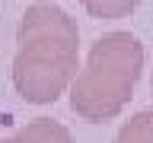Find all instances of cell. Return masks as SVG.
<instances>
[{
	"label": "cell",
	"mask_w": 153,
	"mask_h": 143,
	"mask_svg": "<svg viewBox=\"0 0 153 143\" xmlns=\"http://www.w3.org/2000/svg\"><path fill=\"white\" fill-rule=\"evenodd\" d=\"M93 19H124L131 16L140 0H80Z\"/></svg>",
	"instance_id": "obj_5"
},
{
	"label": "cell",
	"mask_w": 153,
	"mask_h": 143,
	"mask_svg": "<svg viewBox=\"0 0 153 143\" xmlns=\"http://www.w3.org/2000/svg\"><path fill=\"white\" fill-rule=\"evenodd\" d=\"M143 73V45L131 32H105L93 41L83 70H76L67 89L70 111L89 124L118 118L134 99Z\"/></svg>",
	"instance_id": "obj_2"
},
{
	"label": "cell",
	"mask_w": 153,
	"mask_h": 143,
	"mask_svg": "<svg viewBox=\"0 0 153 143\" xmlns=\"http://www.w3.org/2000/svg\"><path fill=\"white\" fill-rule=\"evenodd\" d=\"M115 143H153V111H137L118 127Z\"/></svg>",
	"instance_id": "obj_4"
},
{
	"label": "cell",
	"mask_w": 153,
	"mask_h": 143,
	"mask_svg": "<svg viewBox=\"0 0 153 143\" xmlns=\"http://www.w3.org/2000/svg\"><path fill=\"white\" fill-rule=\"evenodd\" d=\"M150 95H153V76H150Z\"/></svg>",
	"instance_id": "obj_6"
},
{
	"label": "cell",
	"mask_w": 153,
	"mask_h": 143,
	"mask_svg": "<svg viewBox=\"0 0 153 143\" xmlns=\"http://www.w3.org/2000/svg\"><path fill=\"white\" fill-rule=\"evenodd\" d=\"M13 89L29 105H54L80 70V29L57 3H32L16 29Z\"/></svg>",
	"instance_id": "obj_1"
},
{
	"label": "cell",
	"mask_w": 153,
	"mask_h": 143,
	"mask_svg": "<svg viewBox=\"0 0 153 143\" xmlns=\"http://www.w3.org/2000/svg\"><path fill=\"white\" fill-rule=\"evenodd\" d=\"M0 143H74L70 130L54 118H35V121L22 124L19 130L3 137Z\"/></svg>",
	"instance_id": "obj_3"
}]
</instances>
